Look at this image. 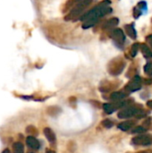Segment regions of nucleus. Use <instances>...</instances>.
<instances>
[{
	"instance_id": "1",
	"label": "nucleus",
	"mask_w": 152,
	"mask_h": 153,
	"mask_svg": "<svg viewBox=\"0 0 152 153\" xmlns=\"http://www.w3.org/2000/svg\"><path fill=\"white\" fill-rule=\"evenodd\" d=\"M109 4H110V1L106 0L102 3H100L99 5H97L95 8H93L90 12H88L87 13H85L82 17V19L85 22L82 25L83 28L87 29L89 27L93 26L100 17L111 13L112 8L109 6Z\"/></svg>"
},
{
	"instance_id": "2",
	"label": "nucleus",
	"mask_w": 152,
	"mask_h": 153,
	"mask_svg": "<svg viewBox=\"0 0 152 153\" xmlns=\"http://www.w3.org/2000/svg\"><path fill=\"white\" fill-rule=\"evenodd\" d=\"M91 0H78L74 1L75 6L74 8L71 11V13L66 16V20H76L80 17L83 10L86 8L87 5L90 4Z\"/></svg>"
},
{
	"instance_id": "3",
	"label": "nucleus",
	"mask_w": 152,
	"mask_h": 153,
	"mask_svg": "<svg viewBox=\"0 0 152 153\" xmlns=\"http://www.w3.org/2000/svg\"><path fill=\"white\" fill-rule=\"evenodd\" d=\"M142 108L140 106L134 105V106H129L124 109H122L121 111H119V113L117 114L119 118H129L132 117H139L141 115V112H142Z\"/></svg>"
},
{
	"instance_id": "4",
	"label": "nucleus",
	"mask_w": 152,
	"mask_h": 153,
	"mask_svg": "<svg viewBox=\"0 0 152 153\" xmlns=\"http://www.w3.org/2000/svg\"><path fill=\"white\" fill-rule=\"evenodd\" d=\"M125 63L121 59V58H117L113 60L108 66V71L112 75H118L120 74L123 70L125 69Z\"/></svg>"
},
{
	"instance_id": "5",
	"label": "nucleus",
	"mask_w": 152,
	"mask_h": 153,
	"mask_svg": "<svg viewBox=\"0 0 152 153\" xmlns=\"http://www.w3.org/2000/svg\"><path fill=\"white\" fill-rule=\"evenodd\" d=\"M132 143L138 146H150L152 144V136L150 134H142L133 137Z\"/></svg>"
},
{
	"instance_id": "6",
	"label": "nucleus",
	"mask_w": 152,
	"mask_h": 153,
	"mask_svg": "<svg viewBox=\"0 0 152 153\" xmlns=\"http://www.w3.org/2000/svg\"><path fill=\"white\" fill-rule=\"evenodd\" d=\"M142 88V78L138 75L134 76L125 86V90L128 92H134Z\"/></svg>"
},
{
	"instance_id": "7",
	"label": "nucleus",
	"mask_w": 152,
	"mask_h": 153,
	"mask_svg": "<svg viewBox=\"0 0 152 153\" xmlns=\"http://www.w3.org/2000/svg\"><path fill=\"white\" fill-rule=\"evenodd\" d=\"M110 37L114 39V41L116 44H119V45H123L125 41V35L121 29H115L111 32Z\"/></svg>"
},
{
	"instance_id": "8",
	"label": "nucleus",
	"mask_w": 152,
	"mask_h": 153,
	"mask_svg": "<svg viewBox=\"0 0 152 153\" xmlns=\"http://www.w3.org/2000/svg\"><path fill=\"white\" fill-rule=\"evenodd\" d=\"M26 144L28 145L29 148H30L32 150H39L40 147L39 142L33 136H29L26 139Z\"/></svg>"
},
{
	"instance_id": "9",
	"label": "nucleus",
	"mask_w": 152,
	"mask_h": 153,
	"mask_svg": "<svg viewBox=\"0 0 152 153\" xmlns=\"http://www.w3.org/2000/svg\"><path fill=\"white\" fill-rule=\"evenodd\" d=\"M44 134H45L46 138L47 139V141L49 142V143L54 144V143H56V134H55V133L53 132L52 129H50V128H48V127L45 128V129H44Z\"/></svg>"
},
{
	"instance_id": "10",
	"label": "nucleus",
	"mask_w": 152,
	"mask_h": 153,
	"mask_svg": "<svg viewBox=\"0 0 152 153\" xmlns=\"http://www.w3.org/2000/svg\"><path fill=\"white\" fill-rule=\"evenodd\" d=\"M126 34L133 39H135L137 38V32L136 30L134 28V23H131V24H127L125 26Z\"/></svg>"
},
{
	"instance_id": "11",
	"label": "nucleus",
	"mask_w": 152,
	"mask_h": 153,
	"mask_svg": "<svg viewBox=\"0 0 152 153\" xmlns=\"http://www.w3.org/2000/svg\"><path fill=\"white\" fill-rule=\"evenodd\" d=\"M140 49L146 58H151L152 57V51L151 49L146 45V44H140Z\"/></svg>"
},
{
	"instance_id": "12",
	"label": "nucleus",
	"mask_w": 152,
	"mask_h": 153,
	"mask_svg": "<svg viewBox=\"0 0 152 153\" xmlns=\"http://www.w3.org/2000/svg\"><path fill=\"white\" fill-rule=\"evenodd\" d=\"M133 125H134V121L128 120V121H125V122L119 124V125H118V128H119L120 130H122V131L126 132V131L130 130V129L133 126Z\"/></svg>"
},
{
	"instance_id": "13",
	"label": "nucleus",
	"mask_w": 152,
	"mask_h": 153,
	"mask_svg": "<svg viewBox=\"0 0 152 153\" xmlns=\"http://www.w3.org/2000/svg\"><path fill=\"white\" fill-rule=\"evenodd\" d=\"M126 97V94L123 91H116L110 95V100L113 101H121Z\"/></svg>"
},
{
	"instance_id": "14",
	"label": "nucleus",
	"mask_w": 152,
	"mask_h": 153,
	"mask_svg": "<svg viewBox=\"0 0 152 153\" xmlns=\"http://www.w3.org/2000/svg\"><path fill=\"white\" fill-rule=\"evenodd\" d=\"M118 22H119V20H118L117 18H112V19L108 20V21L105 23L104 28H105V29H108V28H114V27H116V26L118 24Z\"/></svg>"
},
{
	"instance_id": "15",
	"label": "nucleus",
	"mask_w": 152,
	"mask_h": 153,
	"mask_svg": "<svg viewBox=\"0 0 152 153\" xmlns=\"http://www.w3.org/2000/svg\"><path fill=\"white\" fill-rule=\"evenodd\" d=\"M139 49H140V44H139V43H134V44L132 46L131 50H130V54H131V56H132L133 57H134V56L137 55V53H138Z\"/></svg>"
},
{
	"instance_id": "16",
	"label": "nucleus",
	"mask_w": 152,
	"mask_h": 153,
	"mask_svg": "<svg viewBox=\"0 0 152 153\" xmlns=\"http://www.w3.org/2000/svg\"><path fill=\"white\" fill-rule=\"evenodd\" d=\"M15 153H23V145L21 143H15L13 146Z\"/></svg>"
},
{
	"instance_id": "17",
	"label": "nucleus",
	"mask_w": 152,
	"mask_h": 153,
	"mask_svg": "<svg viewBox=\"0 0 152 153\" xmlns=\"http://www.w3.org/2000/svg\"><path fill=\"white\" fill-rule=\"evenodd\" d=\"M144 72L146 74L151 76L152 75V62H149L144 65Z\"/></svg>"
},
{
	"instance_id": "18",
	"label": "nucleus",
	"mask_w": 152,
	"mask_h": 153,
	"mask_svg": "<svg viewBox=\"0 0 152 153\" xmlns=\"http://www.w3.org/2000/svg\"><path fill=\"white\" fill-rule=\"evenodd\" d=\"M146 132V129L143 126H136L132 130V134H143Z\"/></svg>"
},
{
	"instance_id": "19",
	"label": "nucleus",
	"mask_w": 152,
	"mask_h": 153,
	"mask_svg": "<svg viewBox=\"0 0 152 153\" xmlns=\"http://www.w3.org/2000/svg\"><path fill=\"white\" fill-rule=\"evenodd\" d=\"M102 126L106 128H111L113 126V122L109 119H105L102 121Z\"/></svg>"
},
{
	"instance_id": "20",
	"label": "nucleus",
	"mask_w": 152,
	"mask_h": 153,
	"mask_svg": "<svg viewBox=\"0 0 152 153\" xmlns=\"http://www.w3.org/2000/svg\"><path fill=\"white\" fill-rule=\"evenodd\" d=\"M141 15H142V10H140L137 6L134 7V9H133V16H134V18L138 19Z\"/></svg>"
},
{
	"instance_id": "21",
	"label": "nucleus",
	"mask_w": 152,
	"mask_h": 153,
	"mask_svg": "<svg viewBox=\"0 0 152 153\" xmlns=\"http://www.w3.org/2000/svg\"><path fill=\"white\" fill-rule=\"evenodd\" d=\"M137 7H138L140 10H144V11H146V10H147V3H146L145 1H141V2L138 4Z\"/></svg>"
},
{
	"instance_id": "22",
	"label": "nucleus",
	"mask_w": 152,
	"mask_h": 153,
	"mask_svg": "<svg viewBox=\"0 0 152 153\" xmlns=\"http://www.w3.org/2000/svg\"><path fill=\"white\" fill-rule=\"evenodd\" d=\"M146 41L148 42V44L152 48V34L151 35H149V36L146 38Z\"/></svg>"
},
{
	"instance_id": "23",
	"label": "nucleus",
	"mask_w": 152,
	"mask_h": 153,
	"mask_svg": "<svg viewBox=\"0 0 152 153\" xmlns=\"http://www.w3.org/2000/svg\"><path fill=\"white\" fill-rule=\"evenodd\" d=\"M147 106H148V108H150L151 109H152V100H149L147 102Z\"/></svg>"
},
{
	"instance_id": "24",
	"label": "nucleus",
	"mask_w": 152,
	"mask_h": 153,
	"mask_svg": "<svg viewBox=\"0 0 152 153\" xmlns=\"http://www.w3.org/2000/svg\"><path fill=\"white\" fill-rule=\"evenodd\" d=\"M2 153H10V151H9L8 149H5L4 151H3V152H2Z\"/></svg>"
},
{
	"instance_id": "25",
	"label": "nucleus",
	"mask_w": 152,
	"mask_h": 153,
	"mask_svg": "<svg viewBox=\"0 0 152 153\" xmlns=\"http://www.w3.org/2000/svg\"><path fill=\"white\" fill-rule=\"evenodd\" d=\"M47 153H55L54 152H52V151H49V152H47Z\"/></svg>"
},
{
	"instance_id": "26",
	"label": "nucleus",
	"mask_w": 152,
	"mask_h": 153,
	"mask_svg": "<svg viewBox=\"0 0 152 153\" xmlns=\"http://www.w3.org/2000/svg\"><path fill=\"white\" fill-rule=\"evenodd\" d=\"M137 153H148V152H137Z\"/></svg>"
},
{
	"instance_id": "27",
	"label": "nucleus",
	"mask_w": 152,
	"mask_h": 153,
	"mask_svg": "<svg viewBox=\"0 0 152 153\" xmlns=\"http://www.w3.org/2000/svg\"><path fill=\"white\" fill-rule=\"evenodd\" d=\"M14 153H15V152H14Z\"/></svg>"
}]
</instances>
